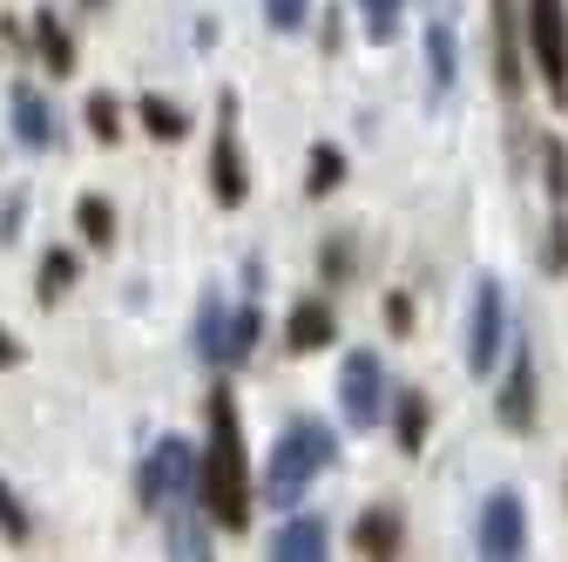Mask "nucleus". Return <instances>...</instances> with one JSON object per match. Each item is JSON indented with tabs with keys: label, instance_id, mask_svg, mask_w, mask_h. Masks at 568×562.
Instances as JSON below:
<instances>
[{
	"label": "nucleus",
	"instance_id": "393cba45",
	"mask_svg": "<svg viewBox=\"0 0 568 562\" xmlns=\"http://www.w3.org/2000/svg\"><path fill=\"white\" fill-rule=\"evenodd\" d=\"M82 116H89V136H95V143H115V136H122V109H115V96H89L82 102Z\"/></svg>",
	"mask_w": 568,
	"mask_h": 562
},
{
	"label": "nucleus",
	"instance_id": "b1692460",
	"mask_svg": "<svg viewBox=\"0 0 568 562\" xmlns=\"http://www.w3.org/2000/svg\"><path fill=\"white\" fill-rule=\"evenodd\" d=\"M399 8H406V0H359V28H366L373 48H386L399 34Z\"/></svg>",
	"mask_w": 568,
	"mask_h": 562
},
{
	"label": "nucleus",
	"instance_id": "4be33fe9",
	"mask_svg": "<svg viewBox=\"0 0 568 562\" xmlns=\"http://www.w3.org/2000/svg\"><path fill=\"white\" fill-rule=\"evenodd\" d=\"M393 428H399V454H419L426 448V393H399Z\"/></svg>",
	"mask_w": 568,
	"mask_h": 562
},
{
	"label": "nucleus",
	"instance_id": "4468645a",
	"mask_svg": "<svg viewBox=\"0 0 568 562\" xmlns=\"http://www.w3.org/2000/svg\"><path fill=\"white\" fill-rule=\"evenodd\" d=\"M332 339H338V319H332V305H318V299H298V305H292V319H284V345H292V353H325Z\"/></svg>",
	"mask_w": 568,
	"mask_h": 562
},
{
	"label": "nucleus",
	"instance_id": "7ed1b4c3",
	"mask_svg": "<svg viewBox=\"0 0 568 562\" xmlns=\"http://www.w3.org/2000/svg\"><path fill=\"white\" fill-rule=\"evenodd\" d=\"M521 28H528L541 89L555 102H568V0H521Z\"/></svg>",
	"mask_w": 568,
	"mask_h": 562
},
{
	"label": "nucleus",
	"instance_id": "a211bd4d",
	"mask_svg": "<svg viewBox=\"0 0 568 562\" xmlns=\"http://www.w3.org/2000/svg\"><path fill=\"white\" fill-rule=\"evenodd\" d=\"M135 122H142V136H156V143H183V136H190V116L170 96H156V89L135 102Z\"/></svg>",
	"mask_w": 568,
	"mask_h": 562
},
{
	"label": "nucleus",
	"instance_id": "ddd939ff",
	"mask_svg": "<svg viewBox=\"0 0 568 562\" xmlns=\"http://www.w3.org/2000/svg\"><path fill=\"white\" fill-rule=\"evenodd\" d=\"M501 428H515V434L535 428V353H528V339L515 345V367H508V387H501Z\"/></svg>",
	"mask_w": 568,
	"mask_h": 562
},
{
	"label": "nucleus",
	"instance_id": "cd10ccee",
	"mask_svg": "<svg viewBox=\"0 0 568 562\" xmlns=\"http://www.w3.org/2000/svg\"><path fill=\"white\" fill-rule=\"evenodd\" d=\"M312 21V0H264V28H277V34H298Z\"/></svg>",
	"mask_w": 568,
	"mask_h": 562
},
{
	"label": "nucleus",
	"instance_id": "0eeeda50",
	"mask_svg": "<svg viewBox=\"0 0 568 562\" xmlns=\"http://www.w3.org/2000/svg\"><path fill=\"white\" fill-rule=\"evenodd\" d=\"M210 197L224 210H237L251 197V170H244V150H237V96L217 102V143H210Z\"/></svg>",
	"mask_w": 568,
	"mask_h": 562
},
{
	"label": "nucleus",
	"instance_id": "dca6fc26",
	"mask_svg": "<svg viewBox=\"0 0 568 562\" xmlns=\"http://www.w3.org/2000/svg\"><path fill=\"white\" fill-rule=\"evenodd\" d=\"M352 549H359L366 562H393L399 555V515L393 509H366L359 522H352Z\"/></svg>",
	"mask_w": 568,
	"mask_h": 562
},
{
	"label": "nucleus",
	"instance_id": "a878e982",
	"mask_svg": "<svg viewBox=\"0 0 568 562\" xmlns=\"http://www.w3.org/2000/svg\"><path fill=\"white\" fill-rule=\"evenodd\" d=\"M0 535H8L14 549H21V542L34 535V522H28V509H21V495H14L8 481H0Z\"/></svg>",
	"mask_w": 568,
	"mask_h": 562
},
{
	"label": "nucleus",
	"instance_id": "412c9836",
	"mask_svg": "<svg viewBox=\"0 0 568 562\" xmlns=\"http://www.w3.org/2000/svg\"><path fill=\"white\" fill-rule=\"evenodd\" d=\"M345 183V150L338 143H312V170H305V190L312 197H332Z\"/></svg>",
	"mask_w": 568,
	"mask_h": 562
},
{
	"label": "nucleus",
	"instance_id": "2f4dec72",
	"mask_svg": "<svg viewBox=\"0 0 568 562\" xmlns=\"http://www.w3.org/2000/svg\"><path fill=\"white\" fill-rule=\"evenodd\" d=\"M21 360H28V353H21V339L0 325V367H21Z\"/></svg>",
	"mask_w": 568,
	"mask_h": 562
},
{
	"label": "nucleus",
	"instance_id": "5701e85b",
	"mask_svg": "<svg viewBox=\"0 0 568 562\" xmlns=\"http://www.w3.org/2000/svg\"><path fill=\"white\" fill-rule=\"evenodd\" d=\"M75 271H82V264H75V251H48V258H41V285H34V299H41V305H54L68 285H75Z\"/></svg>",
	"mask_w": 568,
	"mask_h": 562
},
{
	"label": "nucleus",
	"instance_id": "473e14b6",
	"mask_svg": "<svg viewBox=\"0 0 568 562\" xmlns=\"http://www.w3.org/2000/svg\"><path fill=\"white\" fill-rule=\"evenodd\" d=\"M89 8H95V14H102V8H109V0H89Z\"/></svg>",
	"mask_w": 568,
	"mask_h": 562
},
{
	"label": "nucleus",
	"instance_id": "2eb2a0df",
	"mask_svg": "<svg viewBox=\"0 0 568 562\" xmlns=\"http://www.w3.org/2000/svg\"><path fill=\"white\" fill-rule=\"evenodd\" d=\"M325 555V522L318 515H292L271 535V562H318Z\"/></svg>",
	"mask_w": 568,
	"mask_h": 562
},
{
	"label": "nucleus",
	"instance_id": "c85d7f7f",
	"mask_svg": "<svg viewBox=\"0 0 568 562\" xmlns=\"http://www.w3.org/2000/svg\"><path fill=\"white\" fill-rule=\"evenodd\" d=\"M257 332H264V312H257V305H237V319H231V345H237V360H251V353H257Z\"/></svg>",
	"mask_w": 568,
	"mask_h": 562
},
{
	"label": "nucleus",
	"instance_id": "9d476101",
	"mask_svg": "<svg viewBox=\"0 0 568 562\" xmlns=\"http://www.w3.org/2000/svg\"><path fill=\"white\" fill-rule=\"evenodd\" d=\"M487 21H494V89L515 102V96H521V82H528L521 48H515V0H487Z\"/></svg>",
	"mask_w": 568,
	"mask_h": 562
},
{
	"label": "nucleus",
	"instance_id": "6ab92c4d",
	"mask_svg": "<svg viewBox=\"0 0 568 562\" xmlns=\"http://www.w3.org/2000/svg\"><path fill=\"white\" fill-rule=\"evenodd\" d=\"M34 48H41V61H48V76H75V41H68V28H61L54 8L34 14Z\"/></svg>",
	"mask_w": 568,
	"mask_h": 562
},
{
	"label": "nucleus",
	"instance_id": "7c9ffc66",
	"mask_svg": "<svg viewBox=\"0 0 568 562\" xmlns=\"http://www.w3.org/2000/svg\"><path fill=\"white\" fill-rule=\"evenodd\" d=\"M386 325H393V332H413V299H406V292L386 299Z\"/></svg>",
	"mask_w": 568,
	"mask_h": 562
},
{
	"label": "nucleus",
	"instance_id": "f8f14e48",
	"mask_svg": "<svg viewBox=\"0 0 568 562\" xmlns=\"http://www.w3.org/2000/svg\"><path fill=\"white\" fill-rule=\"evenodd\" d=\"M8 109H14V143L21 150H54V109H48V96L34 89V82H14V96H8Z\"/></svg>",
	"mask_w": 568,
	"mask_h": 562
},
{
	"label": "nucleus",
	"instance_id": "6e6552de",
	"mask_svg": "<svg viewBox=\"0 0 568 562\" xmlns=\"http://www.w3.org/2000/svg\"><path fill=\"white\" fill-rule=\"evenodd\" d=\"M474 542H480L487 562H515V555L528 549V515H521V495H515V488H494V495L480 502Z\"/></svg>",
	"mask_w": 568,
	"mask_h": 562
},
{
	"label": "nucleus",
	"instance_id": "f03ea898",
	"mask_svg": "<svg viewBox=\"0 0 568 562\" xmlns=\"http://www.w3.org/2000/svg\"><path fill=\"white\" fill-rule=\"evenodd\" d=\"M338 461V434L325 420H292L264 461V509H298V495Z\"/></svg>",
	"mask_w": 568,
	"mask_h": 562
},
{
	"label": "nucleus",
	"instance_id": "c756f323",
	"mask_svg": "<svg viewBox=\"0 0 568 562\" xmlns=\"http://www.w3.org/2000/svg\"><path fill=\"white\" fill-rule=\"evenodd\" d=\"M21 210H28V197L14 190V197H8V210H0V244H14V238H21Z\"/></svg>",
	"mask_w": 568,
	"mask_h": 562
},
{
	"label": "nucleus",
	"instance_id": "f257e3e1",
	"mask_svg": "<svg viewBox=\"0 0 568 562\" xmlns=\"http://www.w3.org/2000/svg\"><path fill=\"white\" fill-rule=\"evenodd\" d=\"M203 413H210V448L196 461V502L210 509V522H217V529H244L251 522V474H244L237 393L231 387H210Z\"/></svg>",
	"mask_w": 568,
	"mask_h": 562
},
{
	"label": "nucleus",
	"instance_id": "423d86ee",
	"mask_svg": "<svg viewBox=\"0 0 568 562\" xmlns=\"http://www.w3.org/2000/svg\"><path fill=\"white\" fill-rule=\"evenodd\" d=\"M338 413H345V428H373V420L386 413V367H379L373 345L345 353V367H338Z\"/></svg>",
	"mask_w": 568,
	"mask_h": 562
},
{
	"label": "nucleus",
	"instance_id": "bb28decb",
	"mask_svg": "<svg viewBox=\"0 0 568 562\" xmlns=\"http://www.w3.org/2000/svg\"><path fill=\"white\" fill-rule=\"evenodd\" d=\"M541 163H548V170H541L548 197H555V203H568V150L555 143V136H541Z\"/></svg>",
	"mask_w": 568,
	"mask_h": 562
},
{
	"label": "nucleus",
	"instance_id": "aec40b11",
	"mask_svg": "<svg viewBox=\"0 0 568 562\" xmlns=\"http://www.w3.org/2000/svg\"><path fill=\"white\" fill-rule=\"evenodd\" d=\"M75 231H82V244H95V251H109L115 244V210H109V197H82L75 203Z\"/></svg>",
	"mask_w": 568,
	"mask_h": 562
},
{
	"label": "nucleus",
	"instance_id": "9b49d317",
	"mask_svg": "<svg viewBox=\"0 0 568 562\" xmlns=\"http://www.w3.org/2000/svg\"><path fill=\"white\" fill-rule=\"evenodd\" d=\"M454 76H460V41H454V21L434 14L426 21V102H447Z\"/></svg>",
	"mask_w": 568,
	"mask_h": 562
},
{
	"label": "nucleus",
	"instance_id": "f3484780",
	"mask_svg": "<svg viewBox=\"0 0 568 562\" xmlns=\"http://www.w3.org/2000/svg\"><path fill=\"white\" fill-rule=\"evenodd\" d=\"M163 515H170V555H183V562H203V555H210V509L196 502V515H190L183 502H170Z\"/></svg>",
	"mask_w": 568,
	"mask_h": 562
},
{
	"label": "nucleus",
	"instance_id": "39448f33",
	"mask_svg": "<svg viewBox=\"0 0 568 562\" xmlns=\"http://www.w3.org/2000/svg\"><path fill=\"white\" fill-rule=\"evenodd\" d=\"M196 448L190 441H176V434H163L156 448H150V461H142V474H135V488H142V509H170V502H183V495H196Z\"/></svg>",
	"mask_w": 568,
	"mask_h": 562
},
{
	"label": "nucleus",
	"instance_id": "1a4fd4ad",
	"mask_svg": "<svg viewBox=\"0 0 568 562\" xmlns=\"http://www.w3.org/2000/svg\"><path fill=\"white\" fill-rule=\"evenodd\" d=\"M231 319H237V305H224V292H217V285L196 299V360H203V367H237Z\"/></svg>",
	"mask_w": 568,
	"mask_h": 562
},
{
	"label": "nucleus",
	"instance_id": "20e7f679",
	"mask_svg": "<svg viewBox=\"0 0 568 562\" xmlns=\"http://www.w3.org/2000/svg\"><path fill=\"white\" fill-rule=\"evenodd\" d=\"M501 345H508V292H501V278L480 271L474 305H467V373L487 380L494 360H501Z\"/></svg>",
	"mask_w": 568,
	"mask_h": 562
}]
</instances>
